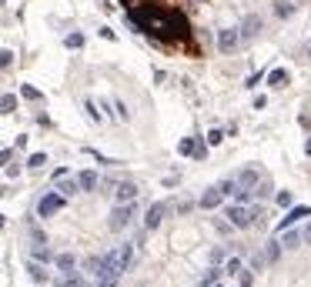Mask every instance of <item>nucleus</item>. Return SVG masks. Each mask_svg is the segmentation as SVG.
Masks as SVG:
<instances>
[{
  "mask_svg": "<svg viewBox=\"0 0 311 287\" xmlns=\"http://www.w3.org/2000/svg\"><path fill=\"white\" fill-rule=\"evenodd\" d=\"M7 177H20V167H17V164H7Z\"/></svg>",
  "mask_w": 311,
  "mask_h": 287,
  "instance_id": "nucleus-44",
  "label": "nucleus"
},
{
  "mask_svg": "<svg viewBox=\"0 0 311 287\" xmlns=\"http://www.w3.org/2000/svg\"><path fill=\"white\" fill-rule=\"evenodd\" d=\"M57 194H60V197L64 200H70L74 197V194H80V187H77V177H57Z\"/></svg>",
  "mask_w": 311,
  "mask_h": 287,
  "instance_id": "nucleus-12",
  "label": "nucleus"
},
{
  "mask_svg": "<svg viewBox=\"0 0 311 287\" xmlns=\"http://www.w3.org/2000/svg\"><path fill=\"white\" fill-rule=\"evenodd\" d=\"M301 241H308V244H311V224L305 227V231H301Z\"/></svg>",
  "mask_w": 311,
  "mask_h": 287,
  "instance_id": "nucleus-47",
  "label": "nucleus"
},
{
  "mask_svg": "<svg viewBox=\"0 0 311 287\" xmlns=\"http://www.w3.org/2000/svg\"><path fill=\"white\" fill-rule=\"evenodd\" d=\"M214 231L218 234H231V224L228 221H214Z\"/></svg>",
  "mask_w": 311,
  "mask_h": 287,
  "instance_id": "nucleus-42",
  "label": "nucleus"
},
{
  "mask_svg": "<svg viewBox=\"0 0 311 287\" xmlns=\"http://www.w3.org/2000/svg\"><path fill=\"white\" fill-rule=\"evenodd\" d=\"M114 111H117V121H131V111H127L124 100H114Z\"/></svg>",
  "mask_w": 311,
  "mask_h": 287,
  "instance_id": "nucleus-34",
  "label": "nucleus"
},
{
  "mask_svg": "<svg viewBox=\"0 0 311 287\" xmlns=\"http://www.w3.org/2000/svg\"><path fill=\"white\" fill-rule=\"evenodd\" d=\"M238 271H241V257H228L224 267H221V274H228V277H234Z\"/></svg>",
  "mask_w": 311,
  "mask_h": 287,
  "instance_id": "nucleus-24",
  "label": "nucleus"
},
{
  "mask_svg": "<svg viewBox=\"0 0 311 287\" xmlns=\"http://www.w3.org/2000/svg\"><path fill=\"white\" fill-rule=\"evenodd\" d=\"M261 80H265V74H251V77H248V84H245V87H248V90H255L258 84H261Z\"/></svg>",
  "mask_w": 311,
  "mask_h": 287,
  "instance_id": "nucleus-40",
  "label": "nucleus"
},
{
  "mask_svg": "<svg viewBox=\"0 0 311 287\" xmlns=\"http://www.w3.org/2000/svg\"><path fill=\"white\" fill-rule=\"evenodd\" d=\"M54 264H57V271H60V274H67V271H74V267H77V257L70 254V251H64V254L54 257Z\"/></svg>",
  "mask_w": 311,
  "mask_h": 287,
  "instance_id": "nucleus-18",
  "label": "nucleus"
},
{
  "mask_svg": "<svg viewBox=\"0 0 311 287\" xmlns=\"http://www.w3.org/2000/svg\"><path fill=\"white\" fill-rule=\"evenodd\" d=\"M167 210H171V200H154V204L147 207V214H144V231H157V227L164 224Z\"/></svg>",
  "mask_w": 311,
  "mask_h": 287,
  "instance_id": "nucleus-6",
  "label": "nucleus"
},
{
  "mask_svg": "<svg viewBox=\"0 0 311 287\" xmlns=\"http://www.w3.org/2000/svg\"><path fill=\"white\" fill-rule=\"evenodd\" d=\"M214 187L221 190L224 197H234V194H238V180H234V174H231V177H221V180H218Z\"/></svg>",
  "mask_w": 311,
  "mask_h": 287,
  "instance_id": "nucleus-19",
  "label": "nucleus"
},
{
  "mask_svg": "<svg viewBox=\"0 0 311 287\" xmlns=\"http://www.w3.org/2000/svg\"><path fill=\"white\" fill-rule=\"evenodd\" d=\"M64 47H67V50H80V47H84V33H77V30L67 33V37H64Z\"/></svg>",
  "mask_w": 311,
  "mask_h": 287,
  "instance_id": "nucleus-21",
  "label": "nucleus"
},
{
  "mask_svg": "<svg viewBox=\"0 0 311 287\" xmlns=\"http://www.w3.org/2000/svg\"><path fill=\"white\" fill-rule=\"evenodd\" d=\"M211 261L218 264V261H224V247H218V251H211Z\"/></svg>",
  "mask_w": 311,
  "mask_h": 287,
  "instance_id": "nucleus-45",
  "label": "nucleus"
},
{
  "mask_svg": "<svg viewBox=\"0 0 311 287\" xmlns=\"http://www.w3.org/2000/svg\"><path fill=\"white\" fill-rule=\"evenodd\" d=\"M30 261H40V264H47V261H50V247H47V244H33V251H30Z\"/></svg>",
  "mask_w": 311,
  "mask_h": 287,
  "instance_id": "nucleus-20",
  "label": "nucleus"
},
{
  "mask_svg": "<svg viewBox=\"0 0 311 287\" xmlns=\"http://www.w3.org/2000/svg\"><path fill=\"white\" fill-rule=\"evenodd\" d=\"M301 217H311V207H305V204H298V207H295V204H291V210L285 214V221L278 224V234H281V231H288V227H295Z\"/></svg>",
  "mask_w": 311,
  "mask_h": 287,
  "instance_id": "nucleus-9",
  "label": "nucleus"
},
{
  "mask_svg": "<svg viewBox=\"0 0 311 287\" xmlns=\"http://www.w3.org/2000/svg\"><path fill=\"white\" fill-rule=\"evenodd\" d=\"M305 154L311 157V137H308V141H305Z\"/></svg>",
  "mask_w": 311,
  "mask_h": 287,
  "instance_id": "nucleus-48",
  "label": "nucleus"
},
{
  "mask_svg": "<svg viewBox=\"0 0 311 287\" xmlns=\"http://www.w3.org/2000/svg\"><path fill=\"white\" fill-rule=\"evenodd\" d=\"M30 241L33 244H47V234L40 231V227H33V224H30Z\"/></svg>",
  "mask_w": 311,
  "mask_h": 287,
  "instance_id": "nucleus-38",
  "label": "nucleus"
},
{
  "mask_svg": "<svg viewBox=\"0 0 311 287\" xmlns=\"http://www.w3.org/2000/svg\"><path fill=\"white\" fill-rule=\"evenodd\" d=\"M27 274H30L33 284H47V281H50V274H47V267L40 264V261H30V264H27Z\"/></svg>",
  "mask_w": 311,
  "mask_h": 287,
  "instance_id": "nucleus-17",
  "label": "nucleus"
},
{
  "mask_svg": "<svg viewBox=\"0 0 311 287\" xmlns=\"http://www.w3.org/2000/svg\"><path fill=\"white\" fill-rule=\"evenodd\" d=\"M224 137H228L224 131H208V147H218V144H224Z\"/></svg>",
  "mask_w": 311,
  "mask_h": 287,
  "instance_id": "nucleus-35",
  "label": "nucleus"
},
{
  "mask_svg": "<svg viewBox=\"0 0 311 287\" xmlns=\"http://www.w3.org/2000/svg\"><path fill=\"white\" fill-rule=\"evenodd\" d=\"M20 97L23 100H40V90L30 87V84H23V87H20Z\"/></svg>",
  "mask_w": 311,
  "mask_h": 287,
  "instance_id": "nucleus-33",
  "label": "nucleus"
},
{
  "mask_svg": "<svg viewBox=\"0 0 311 287\" xmlns=\"http://www.w3.org/2000/svg\"><path fill=\"white\" fill-rule=\"evenodd\" d=\"M275 13H278V17H291V13H295V3H291V0H275Z\"/></svg>",
  "mask_w": 311,
  "mask_h": 287,
  "instance_id": "nucleus-25",
  "label": "nucleus"
},
{
  "mask_svg": "<svg viewBox=\"0 0 311 287\" xmlns=\"http://www.w3.org/2000/svg\"><path fill=\"white\" fill-rule=\"evenodd\" d=\"M221 200H224V194H221V190H218V187L211 184V187H208L204 194H201V200H198V204H201L204 210H214V207H221Z\"/></svg>",
  "mask_w": 311,
  "mask_h": 287,
  "instance_id": "nucleus-13",
  "label": "nucleus"
},
{
  "mask_svg": "<svg viewBox=\"0 0 311 287\" xmlns=\"http://www.w3.org/2000/svg\"><path fill=\"white\" fill-rule=\"evenodd\" d=\"M241 47V33H238V27H224V30H218V54H234Z\"/></svg>",
  "mask_w": 311,
  "mask_h": 287,
  "instance_id": "nucleus-7",
  "label": "nucleus"
},
{
  "mask_svg": "<svg viewBox=\"0 0 311 287\" xmlns=\"http://www.w3.org/2000/svg\"><path fill=\"white\" fill-rule=\"evenodd\" d=\"M0 231H3V214H0Z\"/></svg>",
  "mask_w": 311,
  "mask_h": 287,
  "instance_id": "nucleus-49",
  "label": "nucleus"
},
{
  "mask_svg": "<svg viewBox=\"0 0 311 287\" xmlns=\"http://www.w3.org/2000/svg\"><path fill=\"white\" fill-rule=\"evenodd\" d=\"M278 257H281V244H278V241H271V244H268V254H265V261H268V264H275Z\"/></svg>",
  "mask_w": 311,
  "mask_h": 287,
  "instance_id": "nucleus-30",
  "label": "nucleus"
},
{
  "mask_svg": "<svg viewBox=\"0 0 311 287\" xmlns=\"http://www.w3.org/2000/svg\"><path fill=\"white\" fill-rule=\"evenodd\" d=\"M134 214H137V204H134V200H127V204H114L111 217H107V227H111L114 234L127 231V227L134 224Z\"/></svg>",
  "mask_w": 311,
  "mask_h": 287,
  "instance_id": "nucleus-3",
  "label": "nucleus"
},
{
  "mask_svg": "<svg viewBox=\"0 0 311 287\" xmlns=\"http://www.w3.org/2000/svg\"><path fill=\"white\" fill-rule=\"evenodd\" d=\"M10 64H13V50H7V47H3V50H0V70H7Z\"/></svg>",
  "mask_w": 311,
  "mask_h": 287,
  "instance_id": "nucleus-36",
  "label": "nucleus"
},
{
  "mask_svg": "<svg viewBox=\"0 0 311 287\" xmlns=\"http://www.w3.org/2000/svg\"><path fill=\"white\" fill-rule=\"evenodd\" d=\"M218 277H221V267H211V271H208V274L198 281V287H211V284H218Z\"/></svg>",
  "mask_w": 311,
  "mask_h": 287,
  "instance_id": "nucleus-26",
  "label": "nucleus"
},
{
  "mask_svg": "<svg viewBox=\"0 0 311 287\" xmlns=\"http://www.w3.org/2000/svg\"><path fill=\"white\" fill-rule=\"evenodd\" d=\"M127 23L137 33H147L157 44H184L191 37L188 17L174 7H157V3H134L127 7Z\"/></svg>",
  "mask_w": 311,
  "mask_h": 287,
  "instance_id": "nucleus-1",
  "label": "nucleus"
},
{
  "mask_svg": "<svg viewBox=\"0 0 311 287\" xmlns=\"http://www.w3.org/2000/svg\"><path fill=\"white\" fill-rule=\"evenodd\" d=\"M114 200H117V204L137 200V184H134V180H121V184H117V190H114Z\"/></svg>",
  "mask_w": 311,
  "mask_h": 287,
  "instance_id": "nucleus-11",
  "label": "nucleus"
},
{
  "mask_svg": "<svg viewBox=\"0 0 311 287\" xmlns=\"http://www.w3.org/2000/svg\"><path fill=\"white\" fill-rule=\"evenodd\" d=\"M191 3H201V0H191Z\"/></svg>",
  "mask_w": 311,
  "mask_h": 287,
  "instance_id": "nucleus-51",
  "label": "nucleus"
},
{
  "mask_svg": "<svg viewBox=\"0 0 311 287\" xmlns=\"http://www.w3.org/2000/svg\"><path fill=\"white\" fill-rule=\"evenodd\" d=\"M191 157H194V160H204V157H208V144H204V137H194V150H191Z\"/></svg>",
  "mask_w": 311,
  "mask_h": 287,
  "instance_id": "nucleus-23",
  "label": "nucleus"
},
{
  "mask_svg": "<svg viewBox=\"0 0 311 287\" xmlns=\"http://www.w3.org/2000/svg\"><path fill=\"white\" fill-rule=\"evenodd\" d=\"M224 221L231 224L234 231H248V227H261L265 224V207L255 204V207H248V204H228L224 207Z\"/></svg>",
  "mask_w": 311,
  "mask_h": 287,
  "instance_id": "nucleus-2",
  "label": "nucleus"
},
{
  "mask_svg": "<svg viewBox=\"0 0 311 287\" xmlns=\"http://www.w3.org/2000/svg\"><path fill=\"white\" fill-rule=\"evenodd\" d=\"M291 84V74L285 70V67H275L271 74H268V87H275V90H281V87H288Z\"/></svg>",
  "mask_w": 311,
  "mask_h": 287,
  "instance_id": "nucleus-15",
  "label": "nucleus"
},
{
  "mask_svg": "<svg viewBox=\"0 0 311 287\" xmlns=\"http://www.w3.org/2000/svg\"><path fill=\"white\" fill-rule=\"evenodd\" d=\"M84 271H87L90 277H97V271H100V254H94V257H87L84 261Z\"/></svg>",
  "mask_w": 311,
  "mask_h": 287,
  "instance_id": "nucleus-29",
  "label": "nucleus"
},
{
  "mask_svg": "<svg viewBox=\"0 0 311 287\" xmlns=\"http://www.w3.org/2000/svg\"><path fill=\"white\" fill-rule=\"evenodd\" d=\"M64 204L67 200L57 194V190H47L44 197L37 200V217H54V214H60L64 210Z\"/></svg>",
  "mask_w": 311,
  "mask_h": 287,
  "instance_id": "nucleus-4",
  "label": "nucleus"
},
{
  "mask_svg": "<svg viewBox=\"0 0 311 287\" xmlns=\"http://www.w3.org/2000/svg\"><path fill=\"white\" fill-rule=\"evenodd\" d=\"M278 244H281V251H298L301 247V231H281L278 234Z\"/></svg>",
  "mask_w": 311,
  "mask_h": 287,
  "instance_id": "nucleus-14",
  "label": "nucleus"
},
{
  "mask_svg": "<svg viewBox=\"0 0 311 287\" xmlns=\"http://www.w3.org/2000/svg\"><path fill=\"white\" fill-rule=\"evenodd\" d=\"M17 111V94H3L0 97V114H13Z\"/></svg>",
  "mask_w": 311,
  "mask_h": 287,
  "instance_id": "nucleus-22",
  "label": "nucleus"
},
{
  "mask_svg": "<svg viewBox=\"0 0 311 287\" xmlns=\"http://www.w3.org/2000/svg\"><path fill=\"white\" fill-rule=\"evenodd\" d=\"M54 287H90V277L80 274V271H67L54 281Z\"/></svg>",
  "mask_w": 311,
  "mask_h": 287,
  "instance_id": "nucleus-8",
  "label": "nucleus"
},
{
  "mask_svg": "<svg viewBox=\"0 0 311 287\" xmlns=\"http://www.w3.org/2000/svg\"><path fill=\"white\" fill-rule=\"evenodd\" d=\"M97 184H100V177H97V170H80L77 174V187L80 190H97Z\"/></svg>",
  "mask_w": 311,
  "mask_h": 287,
  "instance_id": "nucleus-16",
  "label": "nucleus"
},
{
  "mask_svg": "<svg viewBox=\"0 0 311 287\" xmlns=\"http://www.w3.org/2000/svg\"><path fill=\"white\" fill-rule=\"evenodd\" d=\"M278 204H281V207H291V204H295L291 190H278Z\"/></svg>",
  "mask_w": 311,
  "mask_h": 287,
  "instance_id": "nucleus-39",
  "label": "nucleus"
},
{
  "mask_svg": "<svg viewBox=\"0 0 311 287\" xmlns=\"http://www.w3.org/2000/svg\"><path fill=\"white\" fill-rule=\"evenodd\" d=\"M87 154L94 157V160H97V164H104V167H114V164H121V160H114V157H104V154H97V150H94V147H87Z\"/></svg>",
  "mask_w": 311,
  "mask_h": 287,
  "instance_id": "nucleus-31",
  "label": "nucleus"
},
{
  "mask_svg": "<svg viewBox=\"0 0 311 287\" xmlns=\"http://www.w3.org/2000/svg\"><path fill=\"white\" fill-rule=\"evenodd\" d=\"M211 287H221V284H211Z\"/></svg>",
  "mask_w": 311,
  "mask_h": 287,
  "instance_id": "nucleus-52",
  "label": "nucleus"
},
{
  "mask_svg": "<svg viewBox=\"0 0 311 287\" xmlns=\"http://www.w3.org/2000/svg\"><path fill=\"white\" fill-rule=\"evenodd\" d=\"M268 264V261H265V257H261V254H255V257H251V271H261V267H265Z\"/></svg>",
  "mask_w": 311,
  "mask_h": 287,
  "instance_id": "nucleus-43",
  "label": "nucleus"
},
{
  "mask_svg": "<svg viewBox=\"0 0 311 287\" xmlns=\"http://www.w3.org/2000/svg\"><path fill=\"white\" fill-rule=\"evenodd\" d=\"M47 164V154H40V150H37V154H30L27 157V167H30V170H40V167Z\"/></svg>",
  "mask_w": 311,
  "mask_h": 287,
  "instance_id": "nucleus-28",
  "label": "nucleus"
},
{
  "mask_svg": "<svg viewBox=\"0 0 311 287\" xmlns=\"http://www.w3.org/2000/svg\"><path fill=\"white\" fill-rule=\"evenodd\" d=\"M3 3H7V0H0V7H3Z\"/></svg>",
  "mask_w": 311,
  "mask_h": 287,
  "instance_id": "nucleus-50",
  "label": "nucleus"
},
{
  "mask_svg": "<svg viewBox=\"0 0 311 287\" xmlns=\"http://www.w3.org/2000/svg\"><path fill=\"white\" fill-rule=\"evenodd\" d=\"M124 7H134V3H154V0H121Z\"/></svg>",
  "mask_w": 311,
  "mask_h": 287,
  "instance_id": "nucleus-46",
  "label": "nucleus"
},
{
  "mask_svg": "<svg viewBox=\"0 0 311 287\" xmlns=\"http://www.w3.org/2000/svg\"><path fill=\"white\" fill-rule=\"evenodd\" d=\"M191 150H194V137H184V141L178 144V154L181 157H191Z\"/></svg>",
  "mask_w": 311,
  "mask_h": 287,
  "instance_id": "nucleus-32",
  "label": "nucleus"
},
{
  "mask_svg": "<svg viewBox=\"0 0 311 287\" xmlns=\"http://www.w3.org/2000/svg\"><path fill=\"white\" fill-rule=\"evenodd\" d=\"M10 160H13V150H10V147H7V150H0V167H7Z\"/></svg>",
  "mask_w": 311,
  "mask_h": 287,
  "instance_id": "nucleus-41",
  "label": "nucleus"
},
{
  "mask_svg": "<svg viewBox=\"0 0 311 287\" xmlns=\"http://www.w3.org/2000/svg\"><path fill=\"white\" fill-rule=\"evenodd\" d=\"M234 277H238V287H251V281H255V271H251V267H248V271L241 267Z\"/></svg>",
  "mask_w": 311,
  "mask_h": 287,
  "instance_id": "nucleus-27",
  "label": "nucleus"
},
{
  "mask_svg": "<svg viewBox=\"0 0 311 287\" xmlns=\"http://www.w3.org/2000/svg\"><path fill=\"white\" fill-rule=\"evenodd\" d=\"M265 30V20L258 17V13H248L245 20L238 23V33H241V47L251 44V40H258V33Z\"/></svg>",
  "mask_w": 311,
  "mask_h": 287,
  "instance_id": "nucleus-5",
  "label": "nucleus"
},
{
  "mask_svg": "<svg viewBox=\"0 0 311 287\" xmlns=\"http://www.w3.org/2000/svg\"><path fill=\"white\" fill-rule=\"evenodd\" d=\"M234 180H238V190H251L261 180V174H258V167H241L238 174H234Z\"/></svg>",
  "mask_w": 311,
  "mask_h": 287,
  "instance_id": "nucleus-10",
  "label": "nucleus"
},
{
  "mask_svg": "<svg viewBox=\"0 0 311 287\" xmlns=\"http://www.w3.org/2000/svg\"><path fill=\"white\" fill-rule=\"evenodd\" d=\"M84 111H87V117H90L94 124H100V111L94 107V100H87V104H84Z\"/></svg>",
  "mask_w": 311,
  "mask_h": 287,
  "instance_id": "nucleus-37",
  "label": "nucleus"
}]
</instances>
